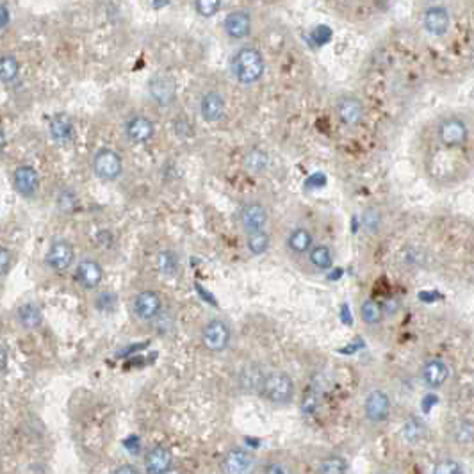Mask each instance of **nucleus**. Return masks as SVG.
Segmentation results:
<instances>
[{"label": "nucleus", "instance_id": "f257e3e1", "mask_svg": "<svg viewBox=\"0 0 474 474\" xmlns=\"http://www.w3.org/2000/svg\"><path fill=\"white\" fill-rule=\"evenodd\" d=\"M264 72H266V63H264L262 54L257 48H241L232 59V73H234L235 80L244 84V86L259 82Z\"/></svg>", "mask_w": 474, "mask_h": 474}, {"label": "nucleus", "instance_id": "f03ea898", "mask_svg": "<svg viewBox=\"0 0 474 474\" xmlns=\"http://www.w3.org/2000/svg\"><path fill=\"white\" fill-rule=\"evenodd\" d=\"M257 389L260 396L273 405H289L295 398V382L283 371H271L260 376Z\"/></svg>", "mask_w": 474, "mask_h": 474}, {"label": "nucleus", "instance_id": "7ed1b4c3", "mask_svg": "<svg viewBox=\"0 0 474 474\" xmlns=\"http://www.w3.org/2000/svg\"><path fill=\"white\" fill-rule=\"evenodd\" d=\"M93 173L105 182L118 180L124 173V159L112 148H100L93 157Z\"/></svg>", "mask_w": 474, "mask_h": 474}, {"label": "nucleus", "instance_id": "20e7f679", "mask_svg": "<svg viewBox=\"0 0 474 474\" xmlns=\"http://www.w3.org/2000/svg\"><path fill=\"white\" fill-rule=\"evenodd\" d=\"M232 339V330L223 319H211L202 328V343L212 353H221L228 348Z\"/></svg>", "mask_w": 474, "mask_h": 474}, {"label": "nucleus", "instance_id": "39448f33", "mask_svg": "<svg viewBox=\"0 0 474 474\" xmlns=\"http://www.w3.org/2000/svg\"><path fill=\"white\" fill-rule=\"evenodd\" d=\"M75 262V250H73L72 243H68L64 239H56L50 243L47 253H45V264L56 273H63L68 271Z\"/></svg>", "mask_w": 474, "mask_h": 474}, {"label": "nucleus", "instance_id": "423d86ee", "mask_svg": "<svg viewBox=\"0 0 474 474\" xmlns=\"http://www.w3.org/2000/svg\"><path fill=\"white\" fill-rule=\"evenodd\" d=\"M437 135L440 145H444L446 148H459L466 145L469 131H467L466 121L457 118V116H451V118H446L438 124Z\"/></svg>", "mask_w": 474, "mask_h": 474}, {"label": "nucleus", "instance_id": "0eeeda50", "mask_svg": "<svg viewBox=\"0 0 474 474\" xmlns=\"http://www.w3.org/2000/svg\"><path fill=\"white\" fill-rule=\"evenodd\" d=\"M13 188L24 198H34L40 191V175L32 166L22 164L13 172Z\"/></svg>", "mask_w": 474, "mask_h": 474}, {"label": "nucleus", "instance_id": "6e6552de", "mask_svg": "<svg viewBox=\"0 0 474 474\" xmlns=\"http://www.w3.org/2000/svg\"><path fill=\"white\" fill-rule=\"evenodd\" d=\"M148 91H150V96L156 100L157 104L166 108V105L173 104V100H175L177 82L168 73H156L148 82Z\"/></svg>", "mask_w": 474, "mask_h": 474}, {"label": "nucleus", "instance_id": "1a4fd4ad", "mask_svg": "<svg viewBox=\"0 0 474 474\" xmlns=\"http://www.w3.org/2000/svg\"><path fill=\"white\" fill-rule=\"evenodd\" d=\"M364 412L371 422H383L391 415V399L382 389H375L364 399Z\"/></svg>", "mask_w": 474, "mask_h": 474}, {"label": "nucleus", "instance_id": "9d476101", "mask_svg": "<svg viewBox=\"0 0 474 474\" xmlns=\"http://www.w3.org/2000/svg\"><path fill=\"white\" fill-rule=\"evenodd\" d=\"M75 280L82 289H96L104 280V267L96 259H82L75 267Z\"/></svg>", "mask_w": 474, "mask_h": 474}, {"label": "nucleus", "instance_id": "9b49d317", "mask_svg": "<svg viewBox=\"0 0 474 474\" xmlns=\"http://www.w3.org/2000/svg\"><path fill=\"white\" fill-rule=\"evenodd\" d=\"M239 223L246 234L255 230H262L267 225V211L262 203L248 202L239 211Z\"/></svg>", "mask_w": 474, "mask_h": 474}, {"label": "nucleus", "instance_id": "f8f14e48", "mask_svg": "<svg viewBox=\"0 0 474 474\" xmlns=\"http://www.w3.org/2000/svg\"><path fill=\"white\" fill-rule=\"evenodd\" d=\"M161 307H163V302H161L156 291L138 292L134 302H132V311H134L135 318L141 319V321H151L154 318H157Z\"/></svg>", "mask_w": 474, "mask_h": 474}, {"label": "nucleus", "instance_id": "ddd939ff", "mask_svg": "<svg viewBox=\"0 0 474 474\" xmlns=\"http://www.w3.org/2000/svg\"><path fill=\"white\" fill-rule=\"evenodd\" d=\"M125 134L135 145L148 143L156 134V125L147 116H132L131 120L125 124Z\"/></svg>", "mask_w": 474, "mask_h": 474}, {"label": "nucleus", "instance_id": "4468645a", "mask_svg": "<svg viewBox=\"0 0 474 474\" xmlns=\"http://www.w3.org/2000/svg\"><path fill=\"white\" fill-rule=\"evenodd\" d=\"M335 112H337L341 124L348 125V127H355V125H359L362 121L364 105L355 96H343L335 104Z\"/></svg>", "mask_w": 474, "mask_h": 474}, {"label": "nucleus", "instance_id": "2eb2a0df", "mask_svg": "<svg viewBox=\"0 0 474 474\" xmlns=\"http://www.w3.org/2000/svg\"><path fill=\"white\" fill-rule=\"evenodd\" d=\"M253 466H255V457L243 447H234L225 454L223 459V469L230 474L250 473Z\"/></svg>", "mask_w": 474, "mask_h": 474}, {"label": "nucleus", "instance_id": "dca6fc26", "mask_svg": "<svg viewBox=\"0 0 474 474\" xmlns=\"http://www.w3.org/2000/svg\"><path fill=\"white\" fill-rule=\"evenodd\" d=\"M422 24H424V29L434 36H444L450 31L451 25L450 11L443 8V6H434V8H430L424 13Z\"/></svg>", "mask_w": 474, "mask_h": 474}, {"label": "nucleus", "instance_id": "f3484780", "mask_svg": "<svg viewBox=\"0 0 474 474\" xmlns=\"http://www.w3.org/2000/svg\"><path fill=\"white\" fill-rule=\"evenodd\" d=\"M223 29L227 32V36L232 40H243V38L250 36L251 32V16L248 11H232L227 15L223 22Z\"/></svg>", "mask_w": 474, "mask_h": 474}, {"label": "nucleus", "instance_id": "a211bd4d", "mask_svg": "<svg viewBox=\"0 0 474 474\" xmlns=\"http://www.w3.org/2000/svg\"><path fill=\"white\" fill-rule=\"evenodd\" d=\"M173 467V457L168 447L156 446L151 447L145 459V469L150 474H164L170 473Z\"/></svg>", "mask_w": 474, "mask_h": 474}, {"label": "nucleus", "instance_id": "6ab92c4d", "mask_svg": "<svg viewBox=\"0 0 474 474\" xmlns=\"http://www.w3.org/2000/svg\"><path fill=\"white\" fill-rule=\"evenodd\" d=\"M225 104L223 95H219L218 91H209L202 96V102H200V114L205 121H218L223 118Z\"/></svg>", "mask_w": 474, "mask_h": 474}, {"label": "nucleus", "instance_id": "aec40b11", "mask_svg": "<svg viewBox=\"0 0 474 474\" xmlns=\"http://www.w3.org/2000/svg\"><path fill=\"white\" fill-rule=\"evenodd\" d=\"M447 378H450V367L443 360H428L424 367H422V382L427 383L430 389L443 387L447 382Z\"/></svg>", "mask_w": 474, "mask_h": 474}, {"label": "nucleus", "instance_id": "412c9836", "mask_svg": "<svg viewBox=\"0 0 474 474\" xmlns=\"http://www.w3.org/2000/svg\"><path fill=\"white\" fill-rule=\"evenodd\" d=\"M16 321L24 330H36L43 325V312L36 303H24L16 309Z\"/></svg>", "mask_w": 474, "mask_h": 474}, {"label": "nucleus", "instance_id": "4be33fe9", "mask_svg": "<svg viewBox=\"0 0 474 474\" xmlns=\"http://www.w3.org/2000/svg\"><path fill=\"white\" fill-rule=\"evenodd\" d=\"M48 131H50L52 140L59 145L70 143L73 140V135H75L73 121L64 114L54 116L52 120H50V125H48Z\"/></svg>", "mask_w": 474, "mask_h": 474}, {"label": "nucleus", "instance_id": "5701e85b", "mask_svg": "<svg viewBox=\"0 0 474 474\" xmlns=\"http://www.w3.org/2000/svg\"><path fill=\"white\" fill-rule=\"evenodd\" d=\"M311 246H312V234L309 228H303V227L292 228V230L289 232V235H287V248H289L292 253H296V255H303V253H307V251L311 250Z\"/></svg>", "mask_w": 474, "mask_h": 474}, {"label": "nucleus", "instance_id": "b1692460", "mask_svg": "<svg viewBox=\"0 0 474 474\" xmlns=\"http://www.w3.org/2000/svg\"><path fill=\"white\" fill-rule=\"evenodd\" d=\"M309 260L319 271H327L334 266V253L327 244H312L309 250Z\"/></svg>", "mask_w": 474, "mask_h": 474}, {"label": "nucleus", "instance_id": "393cba45", "mask_svg": "<svg viewBox=\"0 0 474 474\" xmlns=\"http://www.w3.org/2000/svg\"><path fill=\"white\" fill-rule=\"evenodd\" d=\"M269 244H271L269 234H267L264 228L262 230L250 232L246 237V248L251 255H262V253H266V251L269 250Z\"/></svg>", "mask_w": 474, "mask_h": 474}, {"label": "nucleus", "instance_id": "a878e982", "mask_svg": "<svg viewBox=\"0 0 474 474\" xmlns=\"http://www.w3.org/2000/svg\"><path fill=\"white\" fill-rule=\"evenodd\" d=\"M360 318L366 325H378L383 318L382 305L376 299H366L360 307Z\"/></svg>", "mask_w": 474, "mask_h": 474}, {"label": "nucleus", "instance_id": "bb28decb", "mask_svg": "<svg viewBox=\"0 0 474 474\" xmlns=\"http://www.w3.org/2000/svg\"><path fill=\"white\" fill-rule=\"evenodd\" d=\"M20 73V64L13 56L0 57V82L9 84Z\"/></svg>", "mask_w": 474, "mask_h": 474}, {"label": "nucleus", "instance_id": "cd10ccee", "mask_svg": "<svg viewBox=\"0 0 474 474\" xmlns=\"http://www.w3.org/2000/svg\"><path fill=\"white\" fill-rule=\"evenodd\" d=\"M424 431H427L424 422L419 421L417 417H410L405 422V427H403V437L408 443H417V440H421L424 437Z\"/></svg>", "mask_w": 474, "mask_h": 474}, {"label": "nucleus", "instance_id": "c85d7f7f", "mask_svg": "<svg viewBox=\"0 0 474 474\" xmlns=\"http://www.w3.org/2000/svg\"><path fill=\"white\" fill-rule=\"evenodd\" d=\"M348 471V464L343 457H328L319 466V473L323 474H344Z\"/></svg>", "mask_w": 474, "mask_h": 474}, {"label": "nucleus", "instance_id": "c756f323", "mask_svg": "<svg viewBox=\"0 0 474 474\" xmlns=\"http://www.w3.org/2000/svg\"><path fill=\"white\" fill-rule=\"evenodd\" d=\"M195 6L200 16H203V18H211V16H214L216 13L219 11V8H221V0H196Z\"/></svg>", "mask_w": 474, "mask_h": 474}, {"label": "nucleus", "instance_id": "7c9ffc66", "mask_svg": "<svg viewBox=\"0 0 474 474\" xmlns=\"http://www.w3.org/2000/svg\"><path fill=\"white\" fill-rule=\"evenodd\" d=\"M267 166V156L260 150H253L250 156L246 157V168L251 172H262Z\"/></svg>", "mask_w": 474, "mask_h": 474}, {"label": "nucleus", "instance_id": "2f4dec72", "mask_svg": "<svg viewBox=\"0 0 474 474\" xmlns=\"http://www.w3.org/2000/svg\"><path fill=\"white\" fill-rule=\"evenodd\" d=\"M380 225H382V216H380V212L373 207L367 209V211L364 212V227L369 232H376L380 228Z\"/></svg>", "mask_w": 474, "mask_h": 474}, {"label": "nucleus", "instance_id": "473e14b6", "mask_svg": "<svg viewBox=\"0 0 474 474\" xmlns=\"http://www.w3.org/2000/svg\"><path fill=\"white\" fill-rule=\"evenodd\" d=\"M434 471L438 474H460L464 473V467L454 460H443L434 467Z\"/></svg>", "mask_w": 474, "mask_h": 474}, {"label": "nucleus", "instance_id": "72a5a7b5", "mask_svg": "<svg viewBox=\"0 0 474 474\" xmlns=\"http://www.w3.org/2000/svg\"><path fill=\"white\" fill-rule=\"evenodd\" d=\"M311 38L316 45H325L332 40V31L327 25H319L311 32Z\"/></svg>", "mask_w": 474, "mask_h": 474}, {"label": "nucleus", "instance_id": "f704fd0d", "mask_svg": "<svg viewBox=\"0 0 474 474\" xmlns=\"http://www.w3.org/2000/svg\"><path fill=\"white\" fill-rule=\"evenodd\" d=\"M75 195H73L70 189H63L61 191V195L57 196V205H59L63 211H72L73 207H75Z\"/></svg>", "mask_w": 474, "mask_h": 474}, {"label": "nucleus", "instance_id": "c9c22d12", "mask_svg": "<svg viewBox=\"0 0 474 474\" xmlns=\"http://www.w3.org/2000/svg\"><path fill=\"white\" fill-rule=\"evenodd\" d=\"M11 260L13 255L11 251H9V248L0 246V276H4L6 273H8L9 267H11Z\"/></svg>", "mask_w": 474, "mask_h": 474}, {"label": "nucleus", "instance_id": "e433bc0d", "mask_svg": "<svg viewBox=\"0 0 474 474\" xmlns=\"http://www.w3.org/2000/svg\"><path fill=\"white\" fill-rule=\"evenodd\" d=\"M464 434H466V443L467 440H471V434H473V427H471V422H462L459 430H457V437H459L460 443H464Z\"/></svg>", "mask_w": 474, "mask_h": 474}, {"label": "nucleus", "instance_id": "4c0bfd02", "mask_svg": "<svg viewBox=\"0 0 474 474\" xmlns=\"http://www.w3.org/2000/svg\"><path fill=\"white\" fill-rule=\"evenodd\" d=\"M8 360H9V353L8 348L4 344H0V371H4L8 367Z\"/></svg>", "mask_w": 474, "mask_h": 474}, {"label": "nucleus", "instance_id": "58836bf2", "mask_svg": "<svg viewBox=\"0 0 474 474\" xmlns=\"http://www.w3.org/2000/svg\"><path fill=\"white\" fill-rule=\"evenodd\" d=\"M9 24V11L4 4H0V29H4Z\"/></svg>", "mask_w": 474, "mask_h": 474}, {"label": "nucleus", "instance_id": "ea45409f", "mask_svg": "<svg viewBox=\"0 0 474 474\" xmlns=\"http://www.w3.org/2000/svg\"><path fill=\"white\" fill-rule=\"evenodd\" d=\"M138 467H134V466H120V467H116L114 469V473H118V474H125V473H138Z\"/></svg>", "mask_w": 474, "mask_h": 474}, {"label": "nucleus", "instance_id": "a19ab883", "mask_svg": "<svg viewBox=\"0 0 474 474\" xmlns=\"http://www.w3.org/2000/svg\"><path fill=\"white\" fill-rule=\"evenodd\" d=\"M4 143H6V138H4V132L0 131V150L4 148Z\"/></svg>", "mask_w": 474, "mask_h": 474}]
</instances>
